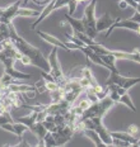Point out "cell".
<instances>
[{
  "instance_id": "15",
  "label": "cell",
  "mask_w": 140,
  "mask_h": 147,
  "mask_svg": "<svg viewBox=\"0 0 140 147\" xmlns=\"http://www.w3.org/2000/svg\"><path fill=\"white\" fill-rule=\"evenodd\" d=\"M27 131H29V128L27 127L24 123H22V122H14V132L13 134H16V136L20 140H23V134L27 132Z\"/></svg>"
},
{
  "instance_id": "17",
  "label": "cell",
  "mask_w": 140,
  "mask_h": 147,
  "mask_svg": "<svg viewBox=\"0 0 140 147\" xmlns=\"http://www.w3.org/2000/svg\"><path fill=\"white\" fill-rule=\"evenodd\" d=\"M12 122H14V119L12 118L10 110H1V112H0V127H1L3 124L12 123Z\"/></svg>"
},
{
  "instance_id": "9",
  "label": "cell",
  "mask_w": 140,
  "mask_h": 147,
  "mask_svg": "<svg viewBox=\"0 0 140 147\" xmlns=\"http://www.w3.org/2000/svg\"><path fill=\"white\" fill-rule=\"evenodd\" d=\"M116 20H117V18H111L109 13H105L101 18L97 19V29H98V32H103V30L107 32L116 23Z\"/></svg>"
},
{
  "instance_id": "10",
  "label": "cell",
  "mask_w": 140,
  "mask_h": 147,
  "mask_svg": "<svg viewBox=\"0 0 140 147\" xmlns=\"http://www.w3.org/2000/svg\"><path fill=\"white\" fill-rule=\"evenodd\" d=\"M31 132L33 134H36L37 136V138H38V146H45V143H43V140H45V136L47 134V128L45 127V124H43V122H36L35 124L31 127Z\"/></svg>"
},
{
  "instance_id": "22",
  "label": "cell",
  "mask_w": 140,
  "mask_h": 147,
  "mask_svg": "<svg viewBox=\"0 0 140 147\" xmlns=\"http://www.w3.org/2000/svg\"><path fill=\"white\" fill-rule=\"evenodd\" d=\"M127 7H129V4L125 0H118V8L120 9H127Z\"/></svg>"
},
{
  "instance_id": "25",
  "label": "cell",
  "mask_w": 140,
  "mask_h": 147,
  "mask_svg": "<svg viewBox=\"0 0 140 147\" xmlns=\"http://www.w3.org/2000/svg\"><path fill=\"white\" fill-rule=\"evenodd\" d=\"M138 146L140 147V137H139V141H138Z\"/></svg>"
},
{
  "instance_id": "20",
  "label": "cell",
  "mask_w": 140,
  "mask_h": 147,
  "mask_svg": "<svg viewBox=\"0 0 140 147\" xmlns=\"http://www.w3.org/2000/svg\"><path fill=\"white\" fill-rule=\"evenodd\" d=\"M127 132H129L130 134H131V136H134V137H136V138H138V131H139V127L136 124H130L129 127H127Z\"/></svg>"
},
{
  "instance_id": "18",
  "label": "cell",
  "mask_w": 140,
  "mask_h": 147,
  "mask_svg": "<svg viewBox=\"0 0 140 147\" xmlns=\"http://www.w3.org/2000/svg\"><path fill=\"white\" fill-rule=\"evenodd\" d=\"M43 143H45V146H47V147H57V145H56V140H55V137H54L52 132H50V131L47 132V134L45 136Z\"/></svg>"
},
{
  "instance_id": "23",
  "label": "cell",
  "mask_w": 140,
  "mask_h": 147,
  "mask_svg": "<svg viewBox=\"0 0 140 147\" xmlns=\"http://www.w3.org/2000/svg\"><path fill=\"white\" fill-rule=\"evenodd\" d=\"M16 146H27V147H28V146H31V145H29L28 142H26L24 140H20V142H19V143H17Z\"/></svg>"
},
{
  "instance_id": "3",
  "label": "cell",
  "mask_w": 140,
  "mask_h": 147,
  "mask_svg": "<svg viewBox=\"0 0 140 147\" xmlns=\"http://www.w3.org/2000/svg\"><path fill=\"white\" fill-rule=\"evenodd\" d=\"M57 50H60L59 47H56V46H52V50H51L50 55H48V62H50V74L54 76L55 81L57 82V84L60 85V86H63V85H65L66 82L69 81V76H66L65 74H64L63 69H61V65H60L59 62V59H57Z\"/></svg>"
},
{
  "instance_id": "21",
  "label": "cell",
  "mask_w": 140,
  "mask_h": 147,
  "mask_svg": "<svg viewBox=\"0 0 140 147\" xmlns=\"http://www.w3.org/2000/svg\"><path fill=\"white\" fill-rule=\"evenodd\" d=\"M77 5H78V1H77V0H69V4H68L69 11H68V14H70V15L74 14L75 9H77Z\"/></svg>"
},
{
  "instance_id": "12",
  "label": "cell",
  "mask_w": 140,
  "mask_h": 147,
  "mask_svg": "<svg viewBox=\"0 0 140 147\" xmlns=\"http://www.w3.org/2000/svg\"><path fill=\"white\" fill-rule=\"evenodd\" d=\"M65 22H68L73 28V32H83L86 33V29H84V26H83V20L82 19H75L73 18L70 14H65Z\"/></svg>"
},
{
  "instance_id": "19",
  "label": "cell",
  "mask_w": 140,
  "mask_h": 147,
  "mask_svg": "<svg viewBox=\"0 0 140 147\" xmlns=\"http://www.w3.org/2000/svg\"><path fill=\"white\" fill-rule=\"evenodd\" d=\"M108 96L111 98L112 100H113L115 103H120V99H121V95L117 93L116 90H113V89H109V93H108Z\"/></svg>"
},
{
  "instance_id": "13",
  "label": "cell",
  "mask_w": 140,
  "mask_h": 147,
  "mask_svg": "<svg viewBox=\"0 0 140 147\" xmlns=\"http://www.w3.org/2000/svg\"><path fill=\"white\" fill-rule=\"evenodd\" d=\"M82 134H84L86 137H88L90 141H93V143L96 146H99V147H107V145H106L105 142H103V140L101 138V136H99L98 133L96 132L94 129H84V132L82 133Z\"/></svg>"
},
{
  "instance_id": "4",
  "label": "cell",
  "mask_w": 140,
  "mask_h": 147,
  "mask_svg": "<svg viewBox=\"0 0 140 147\" xmlns=\"http://www.w3.org/2000/svg\"><path fill=\"white\" fill-rule=\"evenodd\" d=\"M0 62L3 63V66L5 69L4 72L9 74V75L13 76L17 80H28V79L32 78V75H29V74H24L22 71H18V70L14 69V63L17 62V60L7 56L3 51H0Z\"/></svg>"
},
{
  "instance_id": "14",
  "label": "cell",
  "mask_w": 140,
  "mask_h": 147,
  "mask_svg": "<svg viewBox=\"0 0 140 147\" xmlns=\"http://www.w3.org/2000/svg\"><path fill=\"white\" fill-rule=\"evenodd\" d=\"M37 115H38V110H32V113L29 115H26V117H20V118H18L16 119V121L18 122H22V123H24L27 125V127L31 129V127L33 124L37 122Z\"/></svg>"
},
{
  "instance_id": "24",
  "label": "cell",
  "mask_w": 140,
  "mask_h": 147,
  "mask_svg": "<svg viewBox=\"0 0 140 147\" xmlns=\"http://www.w3.org/2000/svg\"><path fill=\"white\" fill-rule=\"evenodd\" d=\"M78 3H86V1H90V0H77Z\"/></svg>"
},
{
  "instance_id": "16",
  "label": "cell",
  "mask_w": 140,
  "mask_h": 147,
  "mask_svg": "<svg viewBox=\"0 0 140 147\" xmlns=\"http://www.w3.org/2000/svg\"><path fill=\"white\" fill-rule=\"evenodd\" d=\"M120 103L124 104V105H126L127 108H129L130 110H133V112H136V107L134 105V103H133L131 98H130V95H129V93H126V94H124V95H121Z\"/></svg>"
},
{
  "instance_id": "1",
  "label": "cell",
  "mask_w": 140,
  "mask_h": 147,
  "mask_svg": "<svg viewBox=\"0 0 140 147\" xmlns=\"http://www.w3.org/2000/svg\"><path fill=\"white\" fill-rule=\"evenodd\" d=\"M9 32H10V39L13 41L14 46L23 56H27L29 60L32 61V66L38 67L42 71L50 72L51 67H50V62H48V59L42 55V52L38 50L37 47H35L33 45H31L29 42H27L23 37H20L18 34V32L14 28L13 23H9Z\"/></svg>"
},
{
  "instance_id": "26",
  "label": "cell",
  "mask_w": 140,
  "mask_h": 147,
  "mask_svg": "<svg viewBox=\"0 0 140 147\" xmlns=\"http://www.w3.org/2000/svg\"><path fill=\"white\" fill-rule=\"evenodd\" d=\"M135 1H136V3H140V0H135Z\"/></svg>"
},
{
  "instance_id": "11",
  "label": "cell",
  "mask_w": 140,
  "mask_h": 147,
  "mask_svg": "<svg viewBox=\"0 0 140 147\" xmlns=\"http://www.w3.org/2000/svg\"><path fill=\"white\" fill-rule=\"evenodd\" d=\"M112 137L116 140H120L122 141V142H126L129 146H138V141L139 138H136V137L131 136L129 132H111Z\"/></svg>"
},
{
  "instance_id": "6",
  "label": "cell",
  "mask_w": 140,
  "mask_h": 147,
  "mask_svg": "<svg viewBox=\"0 0 140 147\" xmlns=\"http://www.w3.org/2000/svg\"><path fill=\"white\" fill-rule=\"evenodd\" d=\"M22 3L23 0H17L16 3L10 4L7 8H0V20H1V23L9 24L13 22V19L17 17L19 8L22 7Z\"/></svg>"
},
{
  "instance_id": "2",
  "label": "cell",
  "mask_w": 140,
  "mask_h": 147,
  "mask_svg": "<svg viewBox=\"0 0 140 147\" xmlns=\"http://www.w3.org/2000/svg\"><path fill=\"white\" fill-rule=\"evenodd\" d=\"M96 8H97V0H90L89 4L84 8V15L82 18L83 26L86 29V33L92 39L97 38L98 29H97V19H96Z\"/></svg>"
},
{
  "instance_id": "8",
  "label": "cell",
  "mask_w": 140,
  "mask_h": 147,
  "mask_svg": "<svg viewBox=\"0 0 140 147\" xmlns=\"http://www.w3.org/2000/svg\"><path fill=\"white\" fill-rule=\"evenodd\" d=\"M36 33H37V36H39L42 39H43L45 42H47V43H50L51 46H56V47L61 48V50H65V51H70L69 47L66 46L65 42H63L61 39L56 38L55 36L50 34V33H46V32H42V30H36Z\"/></svg>"
},
{
  "instance_id": "5",
  "label": "cell",
  "mask_w": 140,
  "mask_h": 147,
  "mask_svg": "<svg viewBox=\"0 0 140 147\" xmlns=\"http://www.w3.org/2000/svg\"><path fill=\"white\" fill-rule=\"evenodd\" d=\"M75 131L74 128L71 127L70 124H63V125H57L56 129L52 132L55 140H56V145L59 146H64L71 140V137L74 136Z\"/></svg>"
},
{
  "instance_id": "7",
  "label": "cell",
  "mask_w": 140,
  "mask_h": 147,
  "mask_svg": "<svg viewBox=\"0 0 140 147\" xmlns=\"http://www.w3.org/2000/svg\"><path fill=\"white\" fill-rule=\"evenodd\" d=\"M108 53H112L117 60H130V61H134V62L140 63V51L138 48H135V50L131 51V52H127V51H124V50H118V51L108 50L107 55Z\"/></svg>"
}]
</instances>
